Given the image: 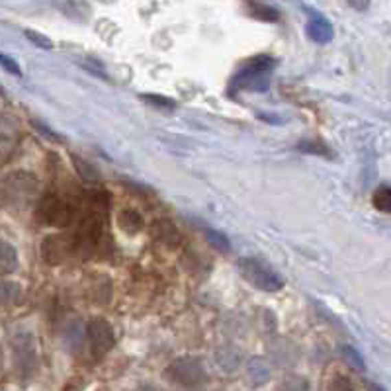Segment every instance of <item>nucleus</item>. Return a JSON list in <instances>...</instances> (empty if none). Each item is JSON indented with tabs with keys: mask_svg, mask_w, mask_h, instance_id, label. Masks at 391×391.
Instances as JSON below:
<instances>
[{
	"mask_svg": "<svg viewBox=\"0 0 391 391\" xmlns=\"http://www.w3.org/2000/svg\"><path fill=\"white\" fill-rule=\"evenodd\" d=\"M32 335H18L14 339V354H16V364L22 370V374L27 376L36 368V344Z\"/></svg>",
	"mask_w": 391,
	"mask_h": 391,
	"instance_id": "obj_8",
	"label": "nucleus"
},
{
	"mask_svg": "<svg viewBox=\"0 0 391 391\" xmlns=\"http://www.w3.org/2000/svg\"><path fill=\"white\" fill-rule=\"evenodd\" d=\"M374 205L378 208L379 212H383V214H390L391 212V190L388 184H383V186H379L376 190V194H374Z\"/></svg>",
	"mask_w": 391,
	"mask_h": 391,
	"instance_id": "obj_22",
	"label": "nucleus"
},
{
	"mask_svg": "<svg viewBox=\"0 0 391 391\" xmlns=\"http://www.w3.org/2000/svg\"><path fill=\"white\" fill-rule=\"evenodd\" d=\"M239 272L241 276L245 278L251 286L258 288V290L268 291H280L284 288V278L278 274L276 270H272L270 266L265 265L258 258H251L245 256L239 260Z\"/></svg>",
	"mask_w": 391,
	"mask_h": 391,
	"instance_id": "obj_3",
	"label": "nucleus"
},
{
	"mask_svg": "<svg viewBox=\"0 0 391 391\" xmlns=\"http://www.w3.org/2000/svg\"><path fill=\"white\" fill-rule=\"evenodd\" d=\"M276 67V59L268 55H256L233 76V87L251 92H265L270 87V71Z\"/></svg>",
	"mask_w": 391,
	"mask_h": 391,
	"instance_id": "obj_2",
	"label": "nucleus"
},
{
	"mask_svg": "<svg viewBox=\"0 0 391 391\" xmlns=\"http://www.w3.org/2000/svg\"><path fill=\"white\" fill-rule=\"evenodd\" d=\"M350 6H353V8H358V10H368L370 4H368V2H350Z\"/></svg>",
	"mask_w": 391,
	"mask_h": 391,
	"instance_id": "obj_29",
	"label": "nucleus"
},
{
	"mask_svg": "<svg viewBox=\"0 0 391 391\" xmlns=\"http://www.w3.org/2000/svg\"><path fill=\"white\" fill-rule=\"evenodd\" d=\"M305 36L311 39L313 43L325 45V43H328L333 39L335 34H333V25H331L327 18L315 12V16L305 25Z\"/></svg>",
	"mask_w": 391,
	"mask_h": 391,
	"instance_id": "obj_9",
	"label": "nucleus"
},
{
	"mask_svg": "<svg viewBox=\"0 0 391 391\" xmlns=\"http://www.w3.org/2000/svg\"><path fill=\"white\" fill-rule=\"evenodd\" d=\"M328 391H354V386L350 379L346 378V376H335V378L331 379V383H328Z\"/></svg>",
	"mask_w": 391,
	"mask_h": 391,
	"instance_id": "obj_25",
	"label": "nucleus"
},
{
	"mask_svg": "<svg viewBox=\"0 0 391 391\" xmlns=\"http://www.w3.org/2000/svg\"><path fill=\"white\" fill-rule=\"evenodd\" d=\"M18 268V253L16 247L8 241L0 239V272L2 274H12Z\"/></svg>",
	"mask_w": 391,
	"mask_h": 391,
	"instance_id": "obj_14",
	"label": "nucleus"
},
{
	"mask_svg": "<svg viewBox=\"0 0 391 391\" xmlns=\"http://www.w3.org/2000/svg\"><path fill=\"white\" fill-rule=\"evenodd\" d=\"M118 225L127 235H137L139 231L143 229V217H141L139 212L127 208V210H122L120 215H118Z\"/></svg>",
	"mask_w": 391,
	"mask_h": 391,
	"instance_id": "obj_13",
	"label": "nucleus"
},
{
	"mask_svg": "<svg viewBox=\"0 0 391 391\" xmlns=\"http://www.w3.org/2000/svg\"><path fill=\"white\" fill-rule=\"evenodd\" d=\"M18 143V129H16V122L8 115L0 118V157L6 159L10 157V153L16 149Z\"/></svg>",
	"mask_w": 391,
	"mask_h": 391,
	"instance_id": "obj_10",
	"label": "nucleus"
},
{
	"mask_svg": "<svg viewBox=\"0 0 391 391\" xmlns=\"http://www.w3.org/2000/svg\"><path fill=\"white\" fill-rule=\"evenodd\" d=\"M0 364H2V348H0Z\"/></svg>",
	"mask_w": 391,
	"mask_h": 391,
	"instance_id": "obj_31",
	"label": "nucleus"
},
{
	"mask_svg": "<svg viewBox=\"0 0 391 391\" xmlns=\"http://www.w3.org/2000/svg\"><path fill=\"white\" fill-rule=\"evenodd\" d=\"M239 353L233 348H221L217 353V364L223 368L225 372H235L239 368Z\"/></svg>",
	"mask_w": 391,
	"mask_h": 391,
	"instance_id": "obj_20",
	"label": "nucleus"
},
{
	"mask_svg": "<svg viewBox=\"0 0 391 391\" xmlns=\"http://www.w3.org/2000/svg\"><path fill=\"white\" fill-rule=\"evenodd\" d=\"M87 339L90 342L92 354L96 358H102L114 348L115 335L112 325L104 319V317H94L90 319L87 325Z\"/></svg>",
	"mask_w": 391,
	"mask_h": 391,
	"instance_id": "obj_6",
	"label": "nucleus"
},
{
	"mask_svg": "<svg viewBox=\"0 0 391 391\" xmlns=\"http://www.w3.org/2000/svg\"><path fill=\"white\" fill-rule=\"evenodd\" d=\"M249 10H251V16L256 18V20H262V22H278L282 18L280 10H276L274 6L270 4H260V2H249L247 4Z\"/></svg>",
	"mask_w": 391,
	"mask_h": 391,
	"instance_id": "obj_17",
	"label": "nucleus"
},
{
	"mask_svg": "<svg viewBox=\"0 0 391 391\" xmlns=\"http://www.w3.org/2000/svg\"><path fill=\"white\" fill-rule=\"evenodd\" d=\"M71 161H73V166H75V170L78 172V177L82 178L85 182H89V184L100 182V172H98V168H96L94 164L85 161V159L78 157V155H71Z\"/></svg>",
	"mask_w": 391,
	"mask_h": 391,
	"instance_id": "obj_15",
	"label": "nucleus"
},
{
	"mask_svg": "<svg viewBox=\"0 0 391 391\" xmlns=\"http://www.w3.org/2000/svg\"><path fill=\"white\" fill-rule=\"evenodd\" d=\"M153 235L161 243L168 245V247H177V245H180V241H182V235H180L178 227L175 223H170V221H155Z\"/></svg>",
	"mask_w": 391,
	"mask_h": 391,
	"instance_id": "obj_11",
	"label": "nucleus"
},
{
	"mask_svg": "<svg viewBox=\"0 0 391 391\" xmlns=\"http://www.w3.org/2000/svg\"><path fill=\"white\" fill-rule=\"evenodd\" d=\"M32 127H36L39 133H41V135H45V137L49 139V141H55V143H63V137H61L59 133H55L51 127L43 126V124H41V122H38V120H32Z\"/></svg>",
	"mask_w": 391,
	"mask_h": 391,
	"instance_id": "obj_27",
	"label": "nucleus"
},
{
	"mask_svg": "<svg viewBox=\"0 0 391 391\" xmlns=\"http://www.w3.org/2000/svg\"><path fill=\"white\" fill-rule=\"evenodd\" d=\"M24 36L27 41H32L36 47L39 49H53V41H51L47 36H43V34H39V32H34V30H25Z\"/></svg>",
	"mask_w": 391,
	"mask_h": 391,
	"instance_id": "obj_24",
	"label": "nucleus"
},
{
	"mask_svg": "<svg viewBox=\"0 0 391 391\" xmlns=\"http://www.w3.org/2000/svg\"><path fill=\"white\" fill-rule=\"evenodd\" d=\"M205 239H208V243L214 247L215 251H219V253H229V251H231V241H229L227 235L221 233V231L208 229V231H205Z\"/></svg>",
	"mask_w": 391,
	"mask_h": 391,
	"instance_id": "obj_21",
	"label": "nucleus"
},
{
	"mask_svg": "<svg viewBox=\"0 0 391 391\" xmlns=\"http://www.w3.org/2000/svg\"><path fill=\"white\" fill-rule=\"evenodd\" d=\"M38 190V180L27 172H14L4 178L0 184V203L2 205H18L32 200Z\"/></svg>",
	"mask_w": 391,
	"mask_h": 391,
	"instance_id": "obj_4",
	"label": "nucleus"
},
{
	"mask_svg": "<svg viewBox=\"0 0 391 391\" xmlns=\"http://www.w3.org/2000/svg\"><path fill=\"white\" fill-rule=\"evenodd\" d=\"M71 253H75V245L71 235H49L41 243V258L51 266L65 262Z\"/></svg>",
	"mask_w": 391,
	"mask_h": 391,
	"instance_id": "obj_7",
	"label": "nucleus"
},
{
	"mask_svg": "<svg viewBox=\"0 0 391 391\" xmlns=\"http://www.w3.org/2000/svg\"><path fill=\"white\" fill-rule=\"evenodd\" d=\"M85 386H87V379H80V378L71 379V381L63 388V391H80Z\"/></svg>",
	"mask_w": 391,
	"mask_h": 391,
	"instance_id": "obj_28",
	"label": "nucleus"
},
{
	"mask_svg": "<svg viewBox=\"0 0 391 391\" xmlns=\"http://www.w3.org/2000/svg\"><path fill=\"white\" fill-rule=\"evenodd\" d=\"M368 391H386L381 386H378V383H368Z\"/></svg>",
	"mask_w": 391,
	"mask_h": 391,
	"instance_id": "obj_30",
	"label": "nucleus"
},
{
	"mask_svg": "<svg viewBox=\"0 0 391 391\" xmlns=\"http://www.w3.org/2000/svg\"><path fill=\"white\" fill-rule=\"evenodd\" d=\"M341 356L344 358V362L348 364V366L356 370V372H366V364H364V358H362V354L358 353L354 346H348V344H344L341 346Z\"/></svg>",
	"mask_w": 391,
	"mask_h": 391,
	"instance_id": "obj_19",
	"label": "nucleus"
},
{
	"mask_svg": "<svg viewBox=\"0 0 391 391\" xmlns=\"http://www.w3.org/2000/svg\"><path fill=\"white\" fill-rule=\"evenodd\" d=\"M141 98L145 102H149L155 108H161V110H175L177 108V102L172 100V98L159 96V94H143Z\"/></svg>",
	"mask_w": 391,
	"mask_h": 391,
	"instance_id": "obj_23",
	"label": "nucleus"
},
{
	"mask_svg": "<svg viewBox=\"0 0 391 391\" xmlns=\"http://www.w3.org/2000/svg\"><path fill=\"white\" fill-rule=\"evenodd\" d=\"M247 374H249V381L256 388H260L270 379V368L260 356H254L247 362Z\"/></svg>",
	"mask_w": 391,
	"mask_h": 391,
	"instance_id": "obj_12",
	"label": "nucleus"
},
{
	"mask_svg": "<svg viewBox=\"0 0 391 391\" xmlns=\"http://www.w3.org/2000/svg\"><path fill=\"white\" fill-rule=\"evenodd\" d=\"M143 391H153V390H151V388H145V390H143Z\"/></svg>",
	"mask_w": 391,
	"mask_h": 391,
	"instance_id": "obj_32",
	"label": "nucleus"
},
{
	"mask_svg": "<svg viewBox=\"0 0 391 391\" xmlns=\"http://www.w3.org/2000/svg\"><path fill=\"white\" fill-rule=\"evenodd\" d=\"M298 149L307 155H319V157H325V159H333V151L328 149L327 143H323L321 139H305L298 143Z\"/></svg>",
	"mask_w": 391,
	"mask_h": 391,
	"instance_id": "obj_18",
	"label": "nucleus"
},
{
	"mask_svg": "<svg viewBox=\"0 0 391 391\" xmlns=\"http://www.w3.org/2000/svg\"><path fill=\"white\" fill-rule=\"evenodd\" d=\"M168 376L184 388H196L205 381V368L196 356H182L168 366Z\"/></svg>",
	"mask_w": 391,
	"mask_h": 391,
	"instance_id": "obj_5",
	"label": "nucleus"
},
{
	"mask_svg": "<svg viewBox=\"0 0 391 391\" xmlns=\"http://www.w3.org/2000/svg\"><path fill=\"white\" fill-rule=\"evenodd\" d=\"M0 67H2L6 73H10V75L22 76V69H20L18 61H14L12 57H8V55H4V53H0Z\"/></svg>",
	"mask_w": 391,
	"mask_h": 391,
	"instance_id": "obj_26",
	"label": "nucleus"
},
{
	"mask_svg": "<svg viewBox=\"0 0 391 391\" xmlns=\"http://www.w3.org/2000/svg\"><path fill=\"white\" fill-rule=\"evenodd\" d=\"M76 214H78V205H75L73 200L65 198L57 192H49V194L41 196L38 208H36V219L47 227H69L76 221Z\"/></svg>",
	"mask_w": 391,
	"mask_h": 391,
	"instance_id": "obj_1",
	"label": "nucleus"
},
{
	"mask_svg": "<svg viewBox=\"0 0 391 391\" xmlns=\"http://www.w3.org/2000/svg\"><path fill=\"white\" fill-rule=\"evenodd\" d=\"M22 300V286L12 280H0V305H14Z\"/></svg>",
	"mask_w": 391,
	"mask_h": 391,
	"instance_id": "obj_16",
	"label": "nucleus"
}]
</instances>
